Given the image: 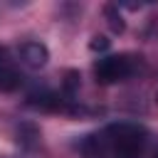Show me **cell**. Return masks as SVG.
Returning <instances> with one entry per match:
<instances>
[{"label":"cell","instance_id":"1","mask_svg":"<svg viewBox=\"0 0 158 158\" xmlns=\"http://www.w3.org/2000/svg\"><path fill=\"white\" fill-rule=\"evenodd\" d=\"M96 156L104 158H143L148 133L138 123H111L94 141Z\"/></svg>","mask_w":158,"mask_h":158},{"label":"cell","instance_id":"2","mask_svg":"<svg viewBox=\"0 0 158 158\" xmlns=\"http://www.w3.org/2000/svg\"><path fill=\"white\" fill-rule=\"evenodd\" d=\"M141 69V57L121 52V54H104L94 62V77L99 84H118L131 79Z\"/></svg>","mask_w":158,"mask_h":158},{"label":"cell","instance_id":"3","mask_svg":"<svg viewBox=\"0 0 158 158\" xmlns=\"http://www.w3.org/2000/svg\"><path fill=\"white\" fill-rule=\"evenodd\" d=\"M17 52H20V59H22V64H27V67H44V64H47V59H49V52H47V47H44L42 42H37V40L22 42Z\"/></svg>","mask_w":158,"mask_h":158},{"label":"cell","instance_id":"4","mask_svg":"<svg viewBox=\"0 0 158 158\" xmlns=\"http://www.w3.org/2000/svg\"><path fill=\"white\" fill-rule=\"evenodd\" d=\"M20 84H22V74L10 62L5 67H0V91H15V89H20Z\"/></svg>","mask_w":158,"mask_h":158},{"label":"cell","instance_id":"5","mask_svg":"<svg viewBox=\"0 0 158 158\" xmlns=\"http://www.w3.org/2000/svg\"><path fill=\"white\" fill-rule=\"evenodd\" d=\"M7 62H10V57H7V52H5L2 47H0V67H5Z\"/></svg>","mask_w":158,"mask_h":158},{"label":"cell","instance_id":"6","mask_svg":"<svg viewBox=\"0 0 158 158\" xmlns=\"http://www.w3.org/2000/svg\"><path fill=\"white\" fill-rule=\"evenodd\" d=\"M153 158H158V151H156V153H153Z\"/></svg>","mask_w":158,"mask_h":158},{"label":"cell","instance_id":"7","mask_svg":"<svg viewBox=\"0 0 158 158\" xmlns=\"http://www.w3.org/2000/svg\"><path fill=\"white\" fill-rule=\"evenodd\" d=\"M156 101H158V94H156Z\"/></svg>","mask_w":158,"mask_h":158}]
</instances>
